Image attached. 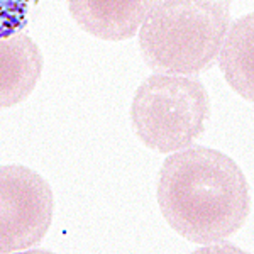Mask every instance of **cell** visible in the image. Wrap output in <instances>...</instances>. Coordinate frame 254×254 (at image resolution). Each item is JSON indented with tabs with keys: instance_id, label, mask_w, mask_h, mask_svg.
I'll list each match as a JSON object with an SVG mask.
<instances>
[{
	"instance_id": "obj_8",
	"label": "cell",
	"mask_w": 254,
	"mask_h": 254,
	"mask_svg": "<svg viewBox=\"0 0 254 254\" xmlns=\"http://www.w3.org/2000/svg\"><path fill=\"white\" fill-rule=\"evenodd\" d=\"M29 0H0V39L17 34L27 26Z\"/></svg>"
},
{
	"instance_id": "obj_2",
	"label": "cell",
	"mask_w": 254,
	"mask_h": 254,
	"mask_svg": "<svg viewBox=\"0 0 254 254\" xmlns=\"http://www.w3.org/2000/svg\"><path fill=\"white\" fill-rule=\"evenodd\" d=\"M231 26V0H158L139 27L149 68L196 75L214 64Z\"/></svg>"
},
{
	"instance_id": "obj_5",
	"label": "cell",
	"mask_w": 254,
	"mask_h": 254,
	"mask_svg": "<svg viewBox=\"0 0 254 254\" xmlns=\"http://www.w3.org/2000/svg\"><path fill=\"white\" fill-rule=\"evenodd\" d=\"M71 17L102 41H124L136 34L158 0H66Z\"/></svg>"
},
{
	"instance_id": "obj_6",
	"label": "cell",
	"mask_w": 254,
	"mask_h": 254,
	"mask_svg": "<svg viewBox=\"0 0 254 254\" xmlns=\"http://www.w3.org/2000/svg\"><path fill=\"white\" fill-rule=\"evenodd\" d=\"M43 53L31 36L17 32L0 39V109L24 102L43 73Z\"/></svg>"
},
{
	"instance_id": "obj_3",
	"label": "cell",
	"mask_w": 254,
	"mask_h": 254,
	"mask_svg": "<svg viewBox=\"0 0 254 254\" xmlns=\"http://www.w3.org/2000/svg\"><path fill=\"white\" fill-rule=\"evenodd\" d=\"M210 98L205 85L182 75H153L139 85L130 105L136 136L149 149L175 153L205 130Z\"/></svg>"
},
{
	"instance_id": "obj_1",
	"label": "cell",
	"mask_w": 254,
	"mask_h": 254,
	"mask_svg": "<svg viewBox=\"0 0 254 254\" xmlns=\"http://www.w3.org/2000/svg\"><path fill=\"white\" fill-rule=\"evenodd\" d=\"M158 203L171 229L195 244L234 236L251 210L239 165L203 146H188L166 158L158 178Z\"/></svg>"
},
{
	"instance_id": "obj_4",
	"label": "cell",
	"mask_w": 254,
	"mask_h": 254,
	"mask_svg": "<svg viewBox=\"0 0 254 254\" xmlns=\"http://www.w3.org/2000/svg\"><path fill=\"white\" fill-rule=\"evenodd\" d=\"M53 214L55 195L43 176L22 165L0 166V254L39 244Z\"/></svg>"
},
{
	"instance_id": "obj_7",
	"label": "cell",
	"mask_w": 254,
	"mask_h": 254,
	"mask_svg": "<svg viewBox=\"0 0 254 254\" xmlns=\"http://www.w3.org/2000/svg\"><path fill=\"white\" fill-rule=\"evenodd\" d=\"M219 51V66L234 92L251 102L254 95V15L248 14L229 26Z\"/></svg>"
}]
</instances>
